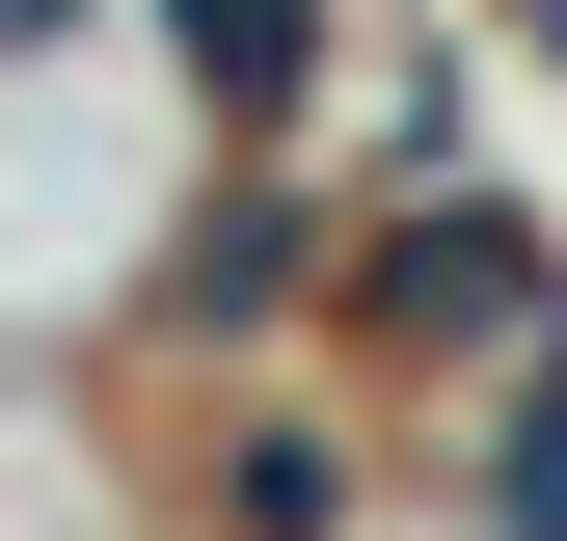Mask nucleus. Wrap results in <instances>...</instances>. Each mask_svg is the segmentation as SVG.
<instances>
[{"mask_svg":"<svg viewBox=\"0 0 567 541\" xmlns=\"http://www.w3.org/2000/svg\"><path fill=\"white\" fill-rule=\"evenodd\" d=\"M351 298H379L405 353H486V379H540V353H567V325H540V217H514L486 163H405V217L351 244Z\"/></svg>","mask_w":567,"mask_h":541,"instance_id":"obj_1","label":"nucleus"},{"mask_svg":"<svg viewBox=\"0 0 567 541\" xmlns=\"http://www.w3.org/2000/svg\"><path fill=\"white\" fill-rule=\"evenodd\" d=\"M298 270H324V217H298V190L244 163V190H189V270H163V298H189V325H270Z\"/></svg>","mask_w":567,"mask_h":541,"instance_id":"obj_2","label":"nucleus"},{"mask_svg":"<svg viewBox=\"0 0 567 541\" xmlns=\"http://www.w3.org/2000/svg\"><path fill=\"white\" fill-rule=\"evenodd\" d=\"M460 514H486V541H567V353H540V379H486V460H460Z\"/></svg>","mask_w":567,"mask_h":541,"instance_id":"obj_3","label":"nucleus"},{"mask_svg":"<svg viewBox=\"0 0 567 541\" xmlns=\"http://www.w3.org/2000/svg\"><path fill=\"white\" fill-rule=\"evenodd\" d=\"M217 514H244V541H324V514H351V433L244 406V433H217Z\"/></svg>","mask_w":567,"mask_h":541,"instance_id":"obj_4","label":"nucleus"},{"mask_svg":"<svg viewBox=\"0 0 567 541\" xmlns=\"http://www.w3.org/2000/svg\"><path fill=\"white\" fill-rule=\"evenodd\" d=\"M298 82H324V28H298V0H244V28H189V109H244V135H270Z\"/></svg>","mask_w":567,"mask_h":541,"instance_id":"obj_5","label":"nucleus"}]
</instances>
